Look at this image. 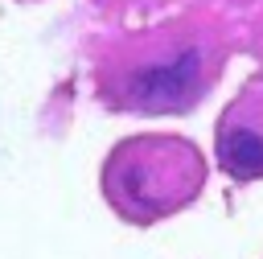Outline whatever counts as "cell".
<instances>
[{"mask_svg": "<svg viewBox=\"0 0 263 259\" xmlns=\"http://www.w3.org/2000/svg\"><path fill=\"white\" fill-rule=\"evenodd\" d=\"M111 197L136 214H164L201 185V156L177 136H136L107 160Z\"/></svg>", "mask_w": 263, "mask_h": 259, "instance_id": "obj_2", "label": "cell"}, {"mask_svg": "<svg viewBox=\"0 0 263 259\" xmlns=\"http://www.w3.org/2000/svg\"><path fill=\"white\" fill-rule=\"evenodd\" d=\"M226 41L210 16H177L148 33L115 37L99 53V90L119 111H189L222 70Z\"/></svg>", "mask_w": 263, "mask_h": 259, "instance_id": "obj_1", "label": "cell"}, {"mask_svg": "<svg viewBox=\"0 0 263 259\" xmlns=\"http://www.w3.org/2000/svg\"><path fill=\"white\" fill-rule=\"evenodd\" d=\"M218 164L238 177H263V82L247 86L222 115L218 127Z\"/></svg>", "mask_w": 263, "mask_h": 259, "instance_id": "obj_3", "label": "cell"}, {"mask_svg": "<svg viewBox=\"0 0 263 259\" xmlns=\"http://www.w3.org/2000/svg\"><path fill=\"white\" fill-rule=\"evenodd\" d=\"M255 41H259V49H263V12H259V21H255Z\"/></svg>", "mask_w": 263, "mask_h": 259, "instance_id": "obj_4", "label": "cell"}]
</instances>
